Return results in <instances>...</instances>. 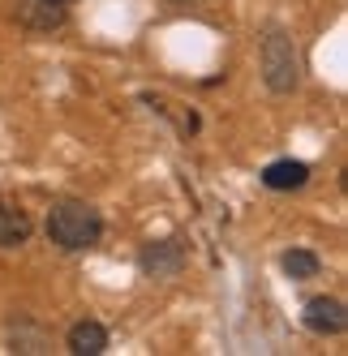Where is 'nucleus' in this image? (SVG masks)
I'll return each mask as SVG.
<instances>
[{"label": "nucleus", "instance_id": "9", "mask_svg": "<svg viewBox=\"0 0 348 356\" xmlns=\"http://www.w3.org/2000/svg\"><path fill=\"white\" fill-rule=\"evenodd\" d=\"M43 5H61L65 9V5H73V0H43Z\"/></svg>", "mask_w": 348, "mask_h": 356}, {"label": "nucleus", "instance_id": "3", "mask_svg": "<svg viewBox=\"0 0 348 356\" xmlns=\"http://www.w3.org/2000/svg\"><path fill=\"white\" fill-rule=\"evenodd\" d=\"M189 262V249L181 236H168V241H146L138 249V270L146 279H177Z\"/></svg>", "mask_w": 348, "mask_h": 356}, {"label": "nucleus", "instance_id": "8", "mask_svg": "<svg viewBox=\"0 0 348 356\" xmlns=\"http://www.w3.org/2000/svg\"><path fill=\"white\" fill-rule=\"evenodd\" d=\"M280 266H284V275L292 279V284H306V279H318L322 258H318L314 249H288L284 258H280Z\"/></svg>", "mask_w": 348, "mask_h": 356}, {"label": "nucleus", "instance_id": "7", "mask_svg": "<svg viewBox=\"0 0 348 356\" xmlns=\"http://www.w3.org/2000/svg\"><path fill=\"white\" fill-rule=\"evenodd\" d=\"M262 185L276 189V193L306 189V185H310V163H306V159H276V163L262 168Z\"/></svg>", "mask_w": 348, "mask_h": 356}, {"label": "nucleus", "instance_id": "5", "mask_svg": "<svg viewBox=\"0 0 348 356\" xmlns=\"http://www.w3.org/2000/svg\"><path fill=\"white\" fill-rule=\"evenodd\" d=\"M35 232V219L22 202L0 197V249H22Z\"/></svg>", "mask_w": 348, "mask_h": 356}, {"label": "nucleus", "instance_id": "4", "mask_svg": "<svg viewBox=\"0 0 348 356\" xmlns=\"http://www.w3.org/2000/svg\"><path fill=\"white\" fill-rule=\"evenodd\" d=\"M301 322L306 330H314V335H344L348 330V309H344V300L340 296H310L301 305Z\"/></svg>", "mask_w": 348, "mask_h": 356}, {"label": "nucleus", "instance_id": "2", "mask_svg": "<svg viewBox=\"0 0 348 356\" xmlns=\"http://www.w3.org/2000/svg\"><path fill=\"white\" fill-rule=\"evenodd\" d=\"M258 60H262V82H267L271 95H292L301 86V56H296V43L280 22H271L262 31Z\"/></svg>", "mask_w": 348, "mask_h": 356}, {"label": "nucleus", "instance_id": "1", "mask_svg": "<svg viewBox=\"0 0 348 356\" xmlns=\"http://www.w3.org/2000/svg\"><path fill=\"white\" fill-rule=\"evenodd\" d=\"M43 227H47V241L65 253H86L104 241V215L82 197H56Z\"/></svg>", "mask_w": 348, "mask_h": 356}, {"label": "nucleus", "instance_id": "6", "mask_svg": "<svg viewBox=\"0 0 348 356\" xmlns=\"http://www.w3.org/2000/svg\"><path fill=\"white\" fill-rule=\"evenodd\" d=\"M108 343H112L108 326H104V322H95V318L73 322V326H69V335H65V348H69L73 356H104Z\"/></svg>", "mask_w": 348, "mask_h": 356}]
</instances>
